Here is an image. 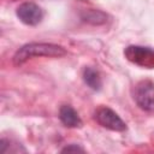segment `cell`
Here are the masks:
<instances>
[{
    "instance_id": "cell-2",
    "label": "cell",
    "mask_w": 154,
    "mask_h": 154,
    "mask_svg": "<svg viewBox=\"0 0 154 154\" xmlns=\"http://www.w3.org/2000/svg\"><path fill=\"white\" fill-rule=\"evenodd\" d=\"M126 58L143 67L154 69V49L148 47L140 46H130L125 49Z\"/></svg>"
},
{
    "instance_id": "cell-4",
    "label": "cell",
    "mask_w": 154,
    "mask_h": 154,
    "mask_svg": "<svg viewBox=\"0 0 154 154\" xmlns=\"http://www.w3.org/2000/svg\"><path fill=\"white\" fill-rule=\"evenodd\" d=\"M95 118H96L97 123L106 129H109L113 131H124L126 129V124L111 108L102 107V108L97 109Z\"/></svg>"
},
{
    "instance_id": "cell-7",
    "label": "cell",
    "mask_w": 154,
    "mask_h": 154,
    "mask_svg": "<svg viewBox=\"0 0 154 154\" xmlns=\"http://www.w3.org/2000/svg\"><path fill=\"white\" fill-rule=\"evenodd\" d=\"M83 79L84 82L94 90H99L101 88V77L100 73L91 69V67H87L83 72Z\"/></svg>"
},
{
    "instance_id": "cell-3",
    "label": "cell",
    "mask_w": 154,
    "mask_h": 154,
    "mask_svg": "<svg viewBox=\"0 0 154 154\" xmlns=\"http://www.w3.org/2000/svg\"><path fill=\"white\" fill-rule=\"evenodd\" d=\"M135 100L144 111L154 108V84L150 81H142L135 89Z\"/></svg>"
},
{
    "instance_id": "cell-5",
    "label": "cell",
    "mask_w": 154,
    "mask_h": 154,
    "mask_svg": "<svg viewBox=\"0 0 154 154\" xmlns=\"http://www.w3.org/2000/svg\"><path fill=\"white\" fill-rule=\"evenodd\" d=\"M17 17L26 25H36L42 20L43 12L34 2H24L17 8Z\"/></svg>"
},
{
    "instance_id": "cell-1",
    "label": "cell",
    "mask_w": 154,
    "mask_h": 154,
    "mask_svg": "<svg viewBox=\"0 0 154 154\" xmlns=\"http://www.w3.org/2000/svg\"><path fill=\"white\" fill-rule=\"evenodd\" d=\"M66 54V51L58 45L53 43H29L19 48L14 57V65H22L28 59L32 57H63Z\"/></svg>"
},
{
    "instance_id": "cell-6",
    "label": "cell",
    "mask_w": 154,
    "mask_h": 154,
    "mask_svg": "<svg viewBox=\"0 0 154 154\" xmlns=\"http://www.w3.org/2000/svg\"><path fill=\"white\" fill-rule=\"evenodd\" d=\"M59 118L61 123L67 128H77L82 125V120L78 116V113L71 107V106H63L59 111Z\"/></svg>"
},
{
    "instance_id": "cell-8",
    "label": "cell",
    "mask_w": 154,
    "mask_h": 154,
    "mask_svg": "<svg viewBox=\"0 0 154 154\" xmlns=\"http://www.w3.org/2000/svg\"><path fill=\"white\" fill-rule=\"evenodd\" d=\"M63 153H65V152H84L81 147H78V146H76V144H72V146H69V147H65L63 150H61Z\"/></svg>"
}]
</instances>
